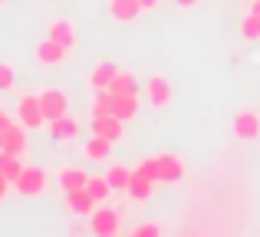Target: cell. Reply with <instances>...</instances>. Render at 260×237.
<instances>
[{
	"mask_svg": "<svg viewBox=\"0 0 260 237\" xmlns=\"http://www.w3.org/2000/svg\"><path fill=\"white\" fill-rule=\"evenodd\" d=\"M112 92H115V96H125V92H135V96H139V83H135L132 73L119 70V76H115V83H112Z\"/></svg>",
	"mask_w": 260,
	"mask_h": 237,
	"instance_id": "24",
	"label": "cell"
},
{
	"mask_svg": "<svg viewBox=\"0 0 260 237\" xmlns=\"http://www.w3.org/2000/svg\"><path fill=\"white\" fill-rule=\"evenodd\" d=\"M20 172H23V155L0 148V175H7L10 181H17V175H20Z\"/></svg>",
	"mask_w": 260,
	"mask_h": 237,
	"instance_id": "21",
	"label": "cell"
},
{
	"mask_svg": "<svg viewBox=\"0 0 260 237\" xmlns=\"http://www.w3.org/2000/svg\"><path fill=\"white\" fill-rule=\"evenodd\" d=\"M13 188H17V194H23V198H37V194L46 191V172L43 168H33V165H23V172L13 181Z\"/></svg>",
	"mask_w": 260,
	"mask_h": 237,
	"instance_id": "3",
	"label": "cell"
},
{
	"mask_svg": "<svg viewBox=\"0 0 260 237\" xmlns=\"http://www.w3.org/2000/svg\"><path fill=\"white\" fill-rule=\"evenodd\" d=\"M10 185H13V181L7 178V175H0V201L7 198V191H10Z\"/></svg>",
	"mask_w": 260,
	"mask_h": 237,
	"instance_id": "29",
	"label": "cell"
},
{
	"mask_svg": "<svg viewBox=\"0 0 260 237\" xmlns=\"http://www.w3.org/2000/svg\"><path fill=\"white\" fill-rule=\"evenodd\" d=\"M50 135H53V142H73L79 135V122L73 116H59L50 122Z\"/></svg>",
	"mask_w": 260,
	"mask_h": 237,
	"instance_id": "14",
	"label": "cell"
},
{
	"mask_svg": "<svg viewBox=\"0 0 260 237\" xmlns=\"http://www.w3.org/2000/svg\"><path fill=\"white\" fill-rule=\"evenodd\" d=\"M142 13L145 10H142L139 0H109V17H112L115 23H135Z\"/></svg>",
	"mask_w": 260,
	"mask_h": 237,
	"instance_id": "10",
	"label": "cell"
},
{
	"mask_svg": "<svg viewBox=\"0 0 260 237\" xmlns=\"http://www.w3.org/2000/svg\"><path fill=\"white\" fill-rule=\"evenodd\" d=\"M56 181H59V188H63V191H76V188H86L89 172H83V168H76V165H70V168H59Z\"/></svg>",
	"mask_w": 260,
	"mask_h": 237,
	"instance_id": "16",
	"label": "cell"
},
{
	"mask_svg": "<svg viewBox=\"0 0 260 237\" xmlns=\"http://www.w3.org/2000/svg\"><path fill=\"white\" fill-rule=\"evenodd\" d=\"M46 37L56 40V43H63L66 50H73V46H76V26H73V20H53Z\"/></svg>",
	"mask_w": 260,
	"mask_h": 237,
	"instance_id": "15",
	"label": "cell"
},
{
	"mask_svg": "<svg viewBox=\"0 0 260 237\" xmlns=\"http://www.w3.org/2000/svg\"><path fill=\"white\" fill-rule=\"evenodd\" d=\"M135 172H139L142 178H148V181H155V185H158V161H155V155H152V158H145V161H139V168H135Z\"/></svg>",
	"mask_w": 260,
	"mask_h": 237,
	"instance_id": "26",
	"label": "cell"
},
{
	"mask_svg": "<svg viewBox=\"0 0 260 237\" xmlns=\"http://www.w3.org/2000/svg\"><path fill=\"white\" fill-rule=\"evenodd\" d=\"M0 148H4V139H0Z\"/></svg>",
	"mask_w": 260,
	"mask_h": 237,
	"instance_id": "34",
	"label": "cell"
},
{
	"mask_svg": "<svg viewBox=\"0 0 260 237\" xmlns=\"http://www.w3.org/2000/svg\"><path fill=\"white\" fill-rule=\"evenodd\" d=\"M155 161H158V181H161V185H175V181H181L184 172H188L184 161L178 158L175 152H158Z\"/></svg>",
	"mask_w": 260,
	"mask_h": 237,
	"instance_id": "6",
	"label": "cell"
},
{
	"mask_svg": "<svg viewBox=\"0 0 260 237\" xmlns=\"http://www.w3.org/2000/svg\"><path fill=\"white\" fill-rule=\"evenodd\" d=\"M112 99H115V92H112V89H95L92 116H109V112H112Z\"/></svg>",
	"mask_w": 260,
	"mask_h": 237,
	"instance_id": "23",
	"label": "cell"
},
{
	"mask_svg": "<svg viewBox=\"0 0 260 237\" xmlns=\"http://www.w3.org/2000/svg\"><path fill=\"white\" fill-rule=\"evenodd\" d=\"M139 4H142V10H158L161 0H139Z\"/></svg>",
	"mask_w": 260,
	"mask_h": 237,
	"instance_id": "30",
	"label": "cell"
},
{
	"mask_svg": "<svg viewBox=\"0 0 260 237\" xmlns=\"http://www.w3.org/2000/svg\"><path fill=\"white\" fill-rule=\"evenodd\" d=\"M0 4H4V0H0Z\"/></svg>",
	"mask_w": 260,
	"mask_h": 237,
	"instance_id": "35",
	"label": "cell"
},
{
	"mask_svg": "<svg viewBox=\"0 0 260 237\" xmlns=\"http://www.w3.org/2000/svg\"><path fill=\"white\" fill-rule=\"evenodd\" d=\"M112 139H106V135H92V139L86 142V158L89 161H106L109 155H112Z\"/></svg>",
	"mask_w": 260,
	"mask_h": 237,
	"instance_id": "19",
	"label": "cell"
},
{
	"mask_svg": "<svg viewBox=\"0 0 260 237\" xmlns=\"http://www.w3.org/2000/svg\"><path fill=\"white\" fill-rule=\"evenodd\" d=\"M115 76H119V66L109 63V59H99L95 70L89 73V86H92V89H112Z\"/></svg>",
	"mask_w": 260,
	"mask_h": 237,
	"instance_id": "11",
	"label": "cell"
},
{
	"mask_svg": "<svg viewBox=\"0 0 260 237\" xmlns=\"http://www.w3.org/2000/svg\"><path fill=\"white\" fill-rule=\"evenodd\" d=\"M241 37L244 40H260V17H257V13H247V17H244Z\"/></svg>",
	"mask_w": 260,
	"mask_h": 237,
	"instance_id": "25",
	"label": "cell"
},
{
	"mask_svg": "<svg viewBox=\"0 0 260 237\" xmlns=\"http://www.w3.org/2000/svg\"><path fill=\"white\" fill-rule=\"evenodd\" d=\"M175 4L181 7V10H191V7H198V4H201V0H175Z\"/></svg>",
	"mask_w": 260,
	"mask_h": 237,
	"instance_id": "31",
	"label": "cell"
},
{
	"mask_svg": "<svg viewBox=\"0 0 260 237\" xmlns=\"http://www.w3.org/2000/svg\"><path fill=\"white\" fill-rule=\"evenodd\" d=\"M86 191L95 198V205H106V201L112 198V185L106 181V175H89V181H86Z\"/></svg>",
	"mask_w": 260,
	"mask_h": 237,
	"instance_id": "20",
	"label": "cell"
},
{
	"mask_svg": "<svg viewBox=\"0 0 260 237\" xmlns=\"http://www.w3.org/2000/svg\"><path fill=\"white\" fill-rule=\"evenodd\" d=\"M37 96H40V109H43V116H46V125H50L53 119H59V116H70V96H66L63 89L46 86V89L37 92Z\"/></svg>",
	"mask_w": 260,
	"mask_h": 237,
	"instance_id": "2",
	"label": "cell"
},
{
	"mask_svg": "<svg viewBox=\"0 0 260 237\" xmlns=\"http://www.w3.org/2000/svg\"><path fill=\"white\" fill-rule=\"evenodd\" d=\"M0 139H4V148L7 152H17V155H26V148H30V128L23 125V122H10V125L0 132Z\"/></svg>",
	"mask_w": 260,
	"mask_h": 237,
	"instance_id": "7",
	"label": "cell"
},
{
	"mask_svg": "<svg viewBox=\"0 0 260 237\" xmlns=\"http://www.w3.org/2000/svg\"><path fill=\"white\" fill-rule=\"evenodd\" d=\"M250 13H257V17H260V0H250Z\"/></svg>",
	"mask_w": 260,
	"mask_h": 237,
	"instance_id": "33",
	"label": "cell"
},
{
	"mask_svg": "<svg viewBox=\"0 0 260 237\" xmlns=\"http://www.w3.org/2000/svg\"><path fill=\"white\" fill-rule=\"evenodd\" d=\"M66 208H70L76 218H86V214H92L99 205H95V198L86 188H76V191H66Z\"/></svg>",
	"mask_w": 260,
	"mask_h": 237,
	"instance_id": "12",
	"label": "cell"
},
{
	"mask_svg": "<svg viewBox=\"0 0 260 237\" xmlns=\"http://www.w3.org/2000/svg\"><path fill=\"white\" fill-rule=\"evenodd\" d=\"M89 231L95 237H115L122 231V211L119 208H112L106 201V205H99L92 214H89Z\"/></svg>",
	"mask_w": 260,
	"mask_h": 237,
	"instance_id": "1",
	"label": "cell"
},
{
	"mask_svg": "<svg viewBox=\"0 0 260 237\" xmlns=\"http://www.w3.org/2000/svg\"><path fill=\"white\" fill-rule=\"evenodd\" d=\"M13 83H17V70L10 63H0V92L13 89Z\"/></svg>",
	"mask_w": 260,
	"mask_h": 237,
	"instance_id": "27",
	"label": "cell"
},
{
	"mask_svg": "<svg viewBox=\"0 0 260 237\" xmlns=\"http://www.w3.org/2000/svg\"><path fill=\"white\" fill-rule=\"evenodd\" d=\"M10 122H13V119H10V116H7V112H4V109H0V132H4V128H7V125H10Z\"/></svg>",
	"mask_w": 260,
	"mask_h": 237,
	"instance_id": "32",
	"label": "cell"
},
{
	"mask_svg": "<svg viewBox=\"0 0 260 237\" xmlns=\"http://www.w3.org/2000/svg\"><path fill=\"white\" fill-rule=\"evenodd\" d=\"M132 172H135V168L112 165V168L106 172V181L112 185V191H125V188H128V181H132Z\"/></svg>",
	"mask_w": 260,
	"mask_h": 237,
	"instance_id": "22",
	"label": "cell"
},
{
	"mask_svg": "<svg viewBox=\"0 0 260 237\" xmlns=\"http://www.w3.org/2000/svg\"><path fill=\"white\" fill-rule=\"evenodd\" d=\"M231 128H234V135H237V139L254 142L257 135H260V116H257L254 109H244V112H237V116H234Z\"/></svg>",
	"mask_w": 260,
	"mask_h": 237,
	"instance_id": "8",
	"label": "cell"
},
{
	"mask_svg": "<svg viewBox=\"0 0 260 237\" xmlns=\"http://www.w3.org/2000/svg\"><path fill=\"white\" fill-rule=\"evenodd\" d=\"M152 191H155V181H148V178H142L139 172H132V181H128V188H125L128 198H132L135 205H142V201L152 198Z\"/></svg>",
	"mask_w": 260,
	"mask_h": 237,
	"instance_id": "18",
	"label": "cell"
},
{
	"mask_svg": "<svg viewBox=\"0 0 260 237\" xmlns=\"http://www.w3.org/2000/svg\"><path fill=\"white\" fill-rule=\"evenodd\" d=\"M132 237H161V227L158 224H135Z\"/></svg>",
	"mask_w": 260,
	"mask_h": 237,
	"instance_id": "28",
	"label": "cell"
},
{
	"mask_svg": "<svg viewBox=\"0 0 260 237\" xmlns=\"http://www.w3.org/2000/svg\"><path fill=\"white\" fill-rule=\"evenodd\" d=\"M145 99H148V106H152L155 112L168 109V106H172V99H175L172 79H168V76H152L145 83Z\"/></svg>",
	"mask_w": 260,
	"mask_h": 237,
	"instance_id": "4",
	"label": "cell"
},
{
	"mask_svg": "<svg viewBox=\"0 0 260 237\" xmlns=\"http://www.w3.org/2000/svg\"><path fill=\"white\" fill-rule=\"evenodd\" d=\"M66 56H70V50H66L63 43H56V40H50V37L37 46V63L40 66H63Z\"/></svg>",
	"mask_w": 260,
	"mask_h": 237,
	"instance_id": "9",
	"label": "cell"
},
{
	"mask_svg": "<svg viewBox=\"0 0 260 237\" xmlns=\"http://www.w3.org/2000/svg\"><path fill=\"white\" fill-rule=\"evenodd\" d=\"M17 116L30 132H37L40 125H46V116H43V109H40V96H30V92H23V96L17 99Z\"/></svg>",
	"mask_w": 260,
	"mask_h": 237,
	"instance_id": "5",
	"label": "cell"
},
{
	"mask_svg": "<svg viewBox=\"0 0 260 237\" xmlns=\"http://www.w3.org/2000/svg\"><path fill=\"white\" fill-rule=\"evenodd\" d=\"M122 125H125V122L115 119L112 112H109V116H92V135H106V139H112V142L122 139Z\"/></svg>",
	"mask_w": 260,
	"mask_h": 237,
	"instance_id": "13",
	"label": "cell"
},
{
	"mask_svg": "<svg viewBox=\"0 0 260 237\" xmlns=\"http://www.w3.org/2000/svg\"><path fill=\"white\" fill-rule=\"evenodd\" d=\"M112 116H115V119H122V122L135 119V116H139V96H135V92L115 96V99H112Z\"/></svg>",
	"mask_w": 260,
	"mask_h": 237,
	"instance_id": "17",
	"label": "cell"
}]
</instances>
